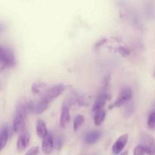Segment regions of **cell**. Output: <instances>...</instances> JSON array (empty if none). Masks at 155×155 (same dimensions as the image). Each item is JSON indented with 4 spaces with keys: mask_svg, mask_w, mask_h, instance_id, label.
Wrapping results in <instances>:
<instances>
[{
    "mask_svg": "<svg viewBox=\"0 0 155 155\" xmlns=\"http://www.w3.org/2000/svg\"><path fill=\"white\" fill-rule=\"evenodd\" d=\"M9 138V129L7 125L2 126L0 130V150H3L8 143Z\"/></svg>",
    "mask_w": 155,
    "mask_h": 155,
    "instance_id": "cell-13",
    "label": "cell"
},
{
    "mask_svg": "<svg viewBox=\"0 0 155 155\" xmlns=\"http://www.w3.org/2000/svg\"><path fill=\"white\" fill-rule=\"evenodd\" d=\"M118 52L120 54H122L123 56H124V57H127V56H128L130 54V49L124 46H121L118 48Z\"/></svg>",
    "mask_w": 155,
    "mask_h": 155,
    "instance_id": "cell-20",
    "label": "cell"
},
{
    "mask_svg": "<svg viewBox=\"0 0 155 155\" xmlns=\"http://www.w3.org/2000/svg\"><path fill=\"white\" fill-rule=\"evenodd\" d=\"M28 113V100L21 98L15 104V116L12 125L15 133H22L24 131Z\"/></svg>",
    "mask_w": 155,
    "mask_h": 155,
    "instance_id": "cell-1",
    "label": "cell"
},
{
    "mask_svg": "<svg viewBox=\"0 0 155 155\" xmlns=\"http://www.w3.org/2000/svg\"><path fill=\"white\" fill-rule=\"evenodd\" d=\"M85 121V118L83 115H77L74 120V125H73V128H74V131L77 132L79 129L80 128L83 124Z\"/></svg>",
    "mask_w": 155,
    "mask_h": 155,
    "instance_id": "cell-17",
    "label": "cell"
},
{
    "mask_svg": "<svg viewBox=\"0 0 155 155\" xmlns=\"http://www.w3.org/2000/svg\"><path fill=\"white\" fill-rule=\"evenodd\" d=\"M65 86L64 84H58L56 86H52L50 89H47L45 93L43 95V97H45V99L51 103V101H54V99L58 98L62 92L64 91Z\"/></svg>",
    "mask_w": 155,
    "mask_h": 155,
    "instance_id": "cell-5",
    "label": "cell"
},
{
    "mask_svg": "<svg viewBox=\"0 0 155 155\" xmlns=\"http://www.w3.org/2000/svg\"><path fill=\"white\" fill-rule=\"evenodd\" d=\"M147 126L149 130H155V110L150 113L147 121Z\"/></svg>",
    "mask_w": 155,
    "mask_h": 155,
    "instance_id": "cell-18",
    "label": "cell"
},
{
    "mask_svg": "<svg viewBox=\"0 0 155 155\" xmlns=\"http://www.w3.org/2000/svg\"><path fill=\"white\" fill-rule=\"evenodd\" d=\"M154 105H155V104H154Z\"/></svg>",
    "mask_w": 155,
    "mask_h": 155,
    "instance_id": "cell-25",
    "label": "cell"
},
{
    "mask_svg": "<svg viewBox=\"0 0 155 155\" xmlns=\"http://www.w3.org/2000/svg\"><path fill=\"white\" fill-rule=\"evenodd\" d=\"M102 136V133L99 130H92L89 132L84 138V141L87 145H93L96 143Z\"/></svg>",
    "mask_w": 155,
    "mask_h": 155,
    "instance_id": "cell-10",
    "label": "cell"
},
{
    "mask_svg": "<svg viewBox=\"0 0 155 155\" xmlns=\"http://www.w3.org/2000/svg\"><path fill=\"white\" fill-rule=\"evenodd\" d=\"M30 141V134L27 131H23L20 134L17 141V150L19 152H23L29 145Z\"/></svg>",
    "mask_w": 155,
    "mask_h": 155,
    "instance_id": "cell-8",
    "label": "cell"
},
{
    "mask_svg": "<svg viewBox=\"0 0 155 155\" xmlns=\"http://www.w3.org/2000/svg\"><path fill=\"white\" fill-rule=\"evenodd\" d=\"M15 65V58L10 48L2 46L0 51V67L1 69L13 68Z\"/></svg>",
    "mask_w": 155,
    "mask_h": 155,
    "instance_id": "cell-2",
    "label": "cell"
},
{
    "mask_svg": "<svg viewBox=\"0 0 155 155\" xmlns=\"http://www.w3.org/2000/svg\"><path fill=\"white\" fill-rule=\"evenodd\" d=\"M54 138V137H53ZM64 143V138L61 136H57L54 137V148L57 150L61 149L62 146H63Z\"/></svg>",
    "mask_w": 155,
    "mask_h": 155,
    "instance_id": "cell-19",
    "label": "cell"
},
{
    "mask_svg": "<svg viewBox=\"0 0 155 155\" xmlns=\"http://www.w3.org/2000/svg\"><path fill=\"white\" fill-rule=\"evenodd\" d=\"M50 103L45 99V97L42 96L36 104H34V108H33V114H41L42 113L45 112L48 109Z\"/></svg>",
    "mask_w": 155,
    "mask_h": 155,
    "instance_id": "cell-12",
    "label": "cell"
},
{
    "mask_svg": "<svg viewBox=\"0 0 155 155\" xmlns=\"http://www.w3.org/2000/svg\"><path fill=\"white\" fill-rule=\"evenodd\" d=\"M154 76H155V73H154Z\"/></svg>",
    "mask_w": 155,
    "mask_h": 155,
    "instance_id": "cell-24",
    "label": "cell"
},
{
    "mask_svg": "<svg viewBox=\"0 0 155 155\" xmlns=\"http://www.w3.org/2000/svg\"><path fill=\"white\" fill-rule=\"evenodd\" d=\"M128 135L124 134L120 136L112 146V152L114 154H119L124 150L128 142Z\"/></svg>",
    "mask_w": 155,
    "mask_h": 155,
    "instance_id": "cell-7",
    "label": "cell"
},
{
    "mask_svg": "<svg viewBox=\"0 0 155 155\" xmlns=\"http://www.w3.org/2000/svg\"><path fill=\"white\" fill-rule=\"evenodd\" d=\"M39 147L34 146L33 147V148H30V149L27 151V153H26L25 155H37L39 154Z\"/></svg>",
    "mask_w": 155,
    "mask_h": 155,
    "instance_id": "cell-22",
    "label": "cell"
},
{
    "mask_svg": "<svg viewBox=\"0 0 155 155\" xmlns=\"http://www.w3.org/2000/svg\"><path fill=\"white\" fill-rule=\"evenodd\" d=\"M120 155H128V152H127V151H125V152L122 153Z\"/></svg>",
    "mask_w": 155,
    "mask_h": 155,
    "instance_id": "cell-23",
    "label": "cell"
},
{
    "mask_svg": "<svg viewBox=\"0 0 155 155\" xmlns=\"http://www.w3.org/2000/svg\"><path fill=\"white\" fill-rule=\"evenodd\" d=\"M54 148V138L52 135L50 133H48L45 138L42 139V151L43 153L46 154H49L52 152L53 149Z\"/></svg>",
    "mask_w": 155,
    "mask_h": 155,
    "instance_id": "cell-9",
    "label": "cell"
},
{
    "mask_svg": "<svg viewBox=\"0 0 155 155\" xmlns=\"http://www.w3.org/2000/svg\"><path fill=\"white\" fill-rule=\"evenodd\" d=\"M70 103L68 101H64L61 107V112L60 120H59V126L61 128H65L67 124L69 123L71 119V114H70Z\"/></svg>",
    "mask_w": 155,
    "mask_h": 155,
    "instance_id": "cell-6",
    "label": "cell"
},
{
    "mask_svg": "<svg viewBox=\"0 0 155 155\" xmlns=\"http://www.w3.org/2000/svg\"><path fill=\"white\" fill-rule=\"evenodd\" d=\"M133 97V91L130 87H125L122 89L118 95L117 98L115 100L114 102L110 106V108L112 107H120L125 104H129L130 102Z\"/></svg>",
    "mask_w": 155,
    "mask_h": 155,
    "instance_id": "cell-3",
    "label": "cell"
},
{
    "mask_svg": "<svg viewBox=\"0 0 155 155\" xmlns=\"http://www.w3.org/2000/svg\"><path fill=\"white\" fill-rule=\"evenodd\" d=\"M108 99H110V97L107 93L100 94L95 99L93 107H92V110L94 112H96L97 110L103 109V107L105 105L106 102Z\"/></svg>",
    "mask_w": 155,
    "mask_h": 155,
    "instance_id": "cell-11",
    "label": "cell"
},
{
    "mask_svg": "<svg viewBox=\"0 0 155 155\" xmlns=\"http://www.w3.org/2000/svg\"><path fill=\"white\" fill-rule=\"evenodd\" d=\"M106 117V112L104 109H101V110H97L95 112V115H94V124L95 126H100L103 122H104V119Z\"/></svg>",
    "mask_w": 155,
    "mask_h": 155,
    "instance_id": "cell-15",
    "label": "cell"
},
{
    "mask_svg": "<svg viewBox=\"0 0 155 155\" xmlns=\"http://www.w3.org/2000/svg\"><path fill=\"white\" fill-rule=\"evenodd\" d=\"M141 145L145 154L155 155V139L154 136L147 133H142L140 136Z\"/></svg>",
    "mask_w": 155,
    "mask_h": 155,
    "instance_id": "cell-4",
    "label": "cell"
},
{
    "mask_svg": "<svg viewBox=\"0 0 155 155\" xmlns=\"http://www.w3.org/2000/svg\"><path fill=\"white\" fill-rule=\"evenodd\" d=\"M48 88L47 84L44 83H36L32 86L31 90L33 94H41L45 92ZM47 91V90H46Z\"/></svg>",
    "mask_w": 155,
    "mask_h": 155,
    "instance_id": "cell-16",
    "label": "cell"
},
{
    "mask_svg": "<svg viewBox=\"0 0 155 155\" xmlns=\"http://www.w3.org/2000/svg\"><path fill=\"white\" fill-rule=\"evenodd\" d=\"M145 151H144L143 148H142V146L141 145H137V146L135 148L133 155H145Z\"/></svg>",
    "mask_w": 155,
    "mask_h": 155,
    "instance_id": "cell-21",
    "label": "cell"
},
{
    "mask_svg": "<svg viewBox=\"0 0 155 155\" xmlns=\"http://www.w3.org/2000/svg\"><path fill=\"white\" fill-rule=\"evenodd\" d=\"M36 133H37L38 136L42 139L45 138V136L48 135V132L47 130L46 126H45V124L42 120H39L36 124Z\"/></svg>",
    "mask_w": 155,
    "mask_h": 155,
    "instance_id": "cell-14",
    "label": "cell"
}]
</instances>
